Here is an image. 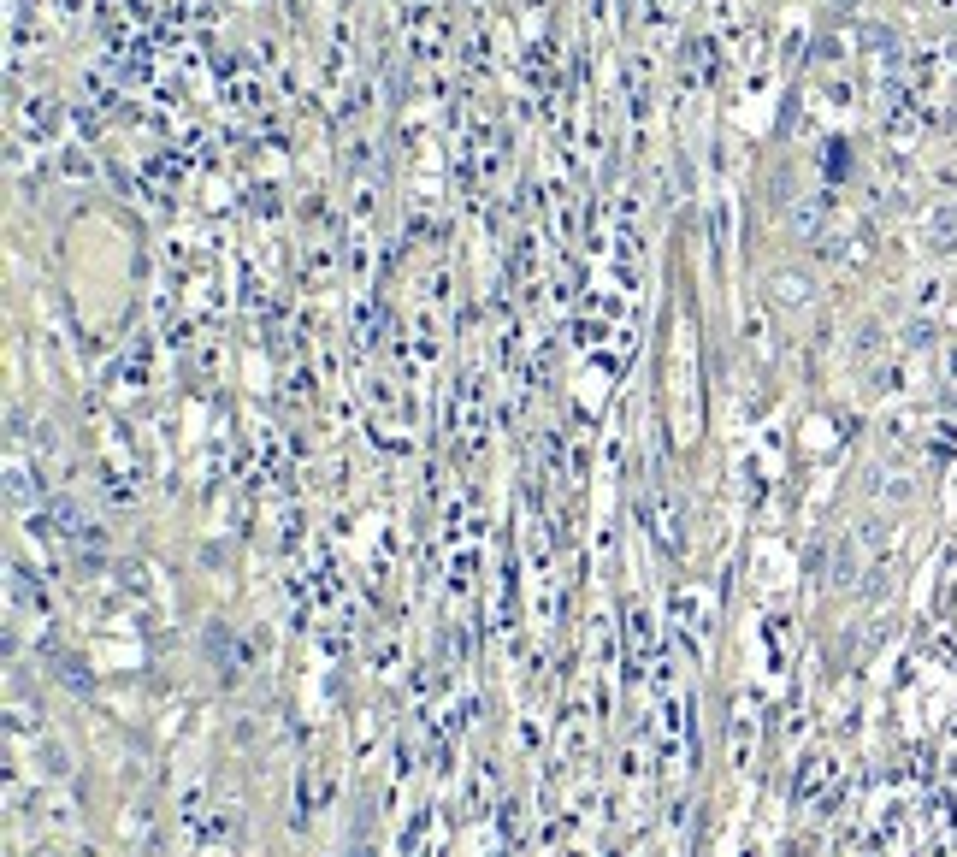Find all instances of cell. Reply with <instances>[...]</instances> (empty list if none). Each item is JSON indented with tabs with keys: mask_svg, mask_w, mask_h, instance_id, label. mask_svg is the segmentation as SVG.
Masks as SVG:
<instances>
[]
</instances>
